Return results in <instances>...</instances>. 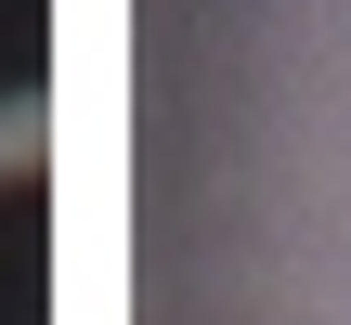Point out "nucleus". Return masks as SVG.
<instances>
[{
  "label": "nucleus",
  "instance_id": "f257e3e1",
  "mask_svg": "<svg viewBox=\"0 0 351 325\" xmlns=\"http://www.w3.org/2000/svg\"><path fill=\"white\" fill-rule=\"evenodd\" d=\"M13 169H39V104H26V91L0 104V182H13Z\"/></svg>",
  "mask_w": 351,
  "mask_h": 325
}]
</instances>
